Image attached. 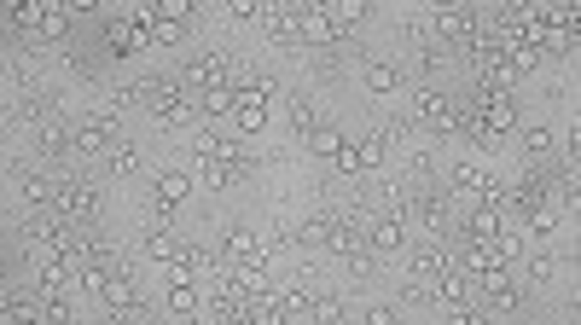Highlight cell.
Listing matches in <instances>:
<instances>
[{
    "label": "cell",
    "instance_id": "1",
    "mask_svg": "<svg viewBox=\"0 0 581 325\" xmlns=\"http://www.w3.org/2000/svg\"><path fill=\"white\" fill-rule=\"evenodd\" d=\"M99 41H105V53H117V58H134V53H145V30L128 18V12H105V23H99Z\"/></svg>",
    "mask_w": 581,
    "mask_h": 325
},
{
    "label": "cell",
    "instance_id": "2",
    "mask_svg": "<svg viewBox=\"0 0 581 325\" xmlns=\"http://www.w3.org/2000/svg\"><path fill=\"white\" fill-rule=\"evenodd\" d=\"M366 244H373L378 261L395 256V250L407 244V221L401 215H384V209H366Z\"/></svg>",
    "mask_w": 581,
    "mask_h": 325
},
{
    "label": "cell",
    "instance_id": "3",
    "mask_svg": "<svg viewBox=\"0 0 581 325\" xmlns=\"http://www.w3.org/2000/svg\"><path fill=\"white\" fill-rule=\"evenodd\" d=\"M187 82L198 87V93H216V87L233 82V65L221 53H204V58H192V65H187Z\"/></svg>",
    "mask_w": 581,
    "mask_h": 325
},
{
    "label": "cell",
    "instance_id": "4",
    "mask_svg": "<svg viewBox=\"0 0 581 325\" xmlns=\"http://www.w3.org/2000/svg\"><path fill=\"white\" fill-rule=\"evenodd\" d=\"M216 261H221V268H244V261H268V256H262V244H256V233H251V227H233Z\"/></svg>",
    "mask_w": 581,
    "mask_h": 325
},
{
    "label": "cell",
    "instance_id": "5",
    "mask_svg": "<svg viewBox=\"0 0 581 325\" xmlns=\"http://www.w3.org/2000/svg\"><path fill=\"white\" fill-rule=\"evenodd\" d=\"M233 128L251 140V134L268 128V99H251V93H233Z\"/></svg>",
    "mask_w": 581,
    "mask_h": 325
},
{
    "label": "cell",
    "instance_id": "6",
    "mask_svg": "<svg viewBox=\"0 0 581 325\" xmlns=\"http://www.w3.org/2000/svg\"><path fill=\"white\" fill-rule=\"evenodd\" d=\"M448 105H453V93H430V87H418V99H413V122L436 134L442 117H448Z\"/></svg>",
    "mask_w": 581,
    "mask_h": 325
},
{
    "label": "cell",
    "instance_id": "7",
    "mask_svg": "<svg viewBox=\"0 0 581 325\" xmlns=\"http://www.w3.org/2000/svg\"><path fill=\"white\" fill-rule=\"evenodd\" d=\"M35 152H41V157L76 152V128H65V122H41V128H35Z\"/></svg>",
    "mask_w": 581,
    "mask_h": 325
},
{
    "label": "cell",
    "instance_id": "8",
    "mask_svg": "<svg viewBox=\"0 0 581 325\" xmlns=\"http://www.w3.org/2000/svg\"><path fill=\"white\" fill-rule=\"evenodd\" d=\"M157 198H169V204H187L192 198V186H198V174H187V169H157Z\"/></svg>",
    "mask_w": 581,
    "mask_h": 325
},
{
    "label": "cell",
    "instance_id": "9",
    "mask_svg": "<svg viewBox=\"0 0 581 325\" xmlns=\"http://www.w3.org/2000/svg\"><path fill=\"white\" fill-rule=\"evenodd\" d=\"M145 256H152V261H180V256H187V244H180L169 227H145Z\"/></svg>",
    "mask_w": 581,
    "mask_h": 325
},
{
    "label": "cell",
    "instance_id": "10",
    "mask_svg": "<svg viewBox=\"0 0 581 325\" xmlns=\"http://www.w3.org/2000/svg\"><path fill=\"white\" fill-rule=\"evenodd\" d=\"M308 314H314V291H308V285L279 291V320H308Z\"/></svg>",
    "mask_w": 581,
    "mask_h": 325
},
{
    "label": "cell",
    "instance_id": "11",
    "mask_svg": "<svg viewBox=\"0 0 581 325\" xmlns=\"http://www.w3.org/2000/svg\"><path fill=\"white\" fill-rule=\"evenodd\" d=\"M53 198H58V180H53V174H23V204H30V209H47Z\"/></svg>",
    "mask_w": 581,
    "mask_h": 325
},
{
    "label": "cell",
    "instance_id": "12",
    "mask_svg": "<svg viewBox=\"0 0 581 325\" xmlns=\"http://www.w3.org/2000/svg\"><path fill=\"white\" fill-rule=\"evenodd\" d=\"M366 87H373V93H395V87H401V70H395L390 58H373V65H366Z\"/></svg>",
    "mask_w": 581,
    "mask_h": 325
},
{
    "label": "cell",
    "instance_id": "13",
    "mask_svg": "<svg viewBox=\"0 0 581 325\" xmlns=\"http://www.w3.org/2000/svg\"><path fill=\"white\" fill-rule=\"evenodd\" d=\"M320 12H326L338 30H355V23L366 18V0H338V6H320Z\"/></svg>",
    "mask_w": 581,
    "mask_h": 325
},
{
    "label": "cell",
    "instance_id": "14",
    "mask_svg": "<svg viewBox=\"0 0 581 325\" xmlns=\"http://www.w3.org/2000/svg\"><path fill=\"white\" fill-rule=\"evenodd\" d=\"M331 169H338V174H366V162H361V140H343L338 152H331Z\"/></svg>",
    "mask_w": 581,
    "mask_h": 325
},
{
    "label": "cell",
    "instance_id": "15",
    "mask_svg": "<svg viewBox=\"0 0 581 325\" xmlns=\"http://www.w3.org/2000/svg\"><path fill=\"white\" fill-rule=\"evenodd\" d=\"M239 180V174L227 169V162H198V186H204V192H221V186H233Z\"/></svg>",
    "mask_w": 581,
    "mask_h": 325
},
{
    "label": "cell",
    "instance_id": "16",
    "mask_svg": "<svg viewBox=\"0 0 581 325\" xmlns=\"http://www.w3.org/2000/svg\"><path fill=\"white\" fill-rule=\"evenodd\" d=\"M110 174H117V180H128V174H140V152H134V145H110Z\"/></svg>",
    "mask_w": 581,
    "mask_h": 325
},
{
    "label": "cell",
    "instance_id": "17",
    "mask_svg": "<svg viewBox=\"0 0 581 325\" xmlns=\"http://www.w3.org/2000/svg\"><path fill=\"white\" fill-rule=\"evenodd\" d=\"M338 145H343V134L331 128V122H320V128L308 134V152H314V157H331V152H338Z\"/></svg>",
    "mask_w": 581,
    "mask_h": 325
},
{
    "label": "cell",
    "instance_id": "18",
    "mask_svg": "<svg viewBox=\"0 0 581 325\" xmlns=\"http://www.w3.org/2000/svg\"><path fill=\"white\" fill-rule=\"evenodd\" d=\"M314 128H320V122H314V105H308V99H291V134H296V140H308Z\"/></svg>",
    "mask_w": 581,
    "mask_h": 325
},
{
    "label": "cell",
    "instance_id": "19",
    "mask_svg": "<svg viewBox=\"0 0 581 325\" xmlns=\"http://www.w3.org/2000/svg\"><path fill=\"white\" fill-rule=\"evenodd\" d=\"M180 35H187V23H169V18H152V30H145V41H152V47H175Z\"/></svg>",
    "mask_w": 581,
    "mask_h": 325
},
{
    "label": "cell",
    "instance_id": "20",
    "mask_svg": "<svg viewBox=\"0 0 581 325\" xmlns=\"http://www.w3.org/2000/svg\"><path fill=\"white\" fill-rule=\"evenodd\" d=\"M517 140H524L529 157H547L552 152V128H541V122H535V128H517Z\"/></svg>",
    "mask_w": 581,
    "mask_h": 325
},
{
    "label": "cell",
    "instance_id": "21",
    "mask_svg": "<svg viewBox=\"0 0 581 325\" xmlns=\"http://www.w3.org/2000/svg\"><path fill=\"white\" fill-rule=\"evenodd\" d=\"M169 308L175 314H198V285H169Z\"/></svg>",
    "mask_w": 581,
    "mask_h": 325
},
{
    "label": "cell",
    "instance_id": "22",
    "mask_svg": "<svg viewBox=\"0 0 581 325\" xmlns=\"http://www.w3.org/2000/svg\"><path fill=\"white\" fill-rule=\"evenodd\" d=\"M314 320H349V303L343 296H314Z\"/></svg>",
    "mask_w": 581,
    "mask_h": 325
},
{
    "label": "cell",
    "instance_id": "23",
    "mask_svg": "<svg viewBox=\"0 0 581 325\" xmlns=\"http://www.w3.org/2000/svg\"><path fill=\"white\" fill-rule=\"evenodd\" d=\"M395 314H401V303H373V308H366V320H373V325H384Z\"/></svg>",
    "mask_w": 581,
    "mask_h": 325
}]
</instances>
